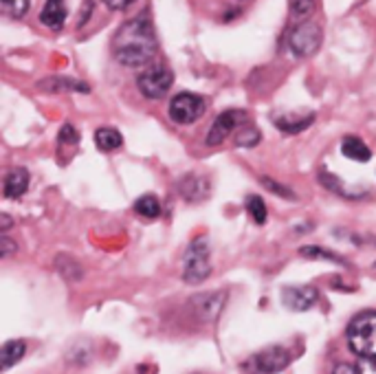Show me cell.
<instances>
[{
  "label": "cell",
  "mask_w": 376,
  "mask_h": 374,
  "mask_svg": "<svg viewBox=\"0 0 376 374\" xmlns=\"http://www.w3.org/2000/svg\"><path fill=\"white\" fill-rule=\"evenodd\" d=\"M159 42L152 20L148 16H137L123 22L112 37V56L128 69L146 67L157 58Z\"/></svg>",
  "instance_id": "6da1fadb"
},
{
  "label": "cell",
  "mask_w": 376,
  "mask_h": 374,
  "mask_svg": "<svg viewBox=\"0 0 376 374\" xmlns=\"http://www.w3.org/2000/svg\"><path fill=\"white\" fill-rule=\"evenodd\" d=\"M345 337L359 359H376V311L359 313L350 321Z\"/></svg>",
  "instance_id": "7a4b0ae2"
},
{
  "label": "cell",
  "mask_w": 376,
  "mask_h": 374,
  "mask_svg": "<svg viewBox=\"0 0 376 374\" xmlns=\"http://www.w3.org/2000/svg\"><path fill=\"white\" fill-rule=\"evenodd\" d=\"M323 40V31L317 22L313 20H306L300 22L297 27L289 33V49L295 58L306 60L310 56H315Z\"/></svg>",
  "instance_id": "3957f363"
},
{
  "label": "cell",
  "mask_w": 376,
  "mask_h": 374,
  "mask_svg": "<svg viewBox=\"0 0 376 374\" xmlns=\"http://www.w3.org/2000/svg\"><path fill=\"white\" fill-rule=\"evenodd\" d=\"M212 273V260H210V244L205 238L194 240L183 257V278L189 284L207 280Z\"/></svg>",
  "instance_id": "277c9868"
},
{
  "label": "cell",
  "mask_w": 376,
  "mask_h": 374,
  "mask_svg": "<svg viewBox=\"0 0 376 374\" xmlns=\"http://www.w3.org/2000/svg\"><path fill=\"white\" fill-rule=\"evenodd\" d=\"M172 82H174V73L165 64H150L137 77V86L141 90V95L148 99L165 97L167 90L172 88Z\"/></svg>",
  "instance_id": "5b68a950"
},
{
  "label": "cell",
  "mask_w": 376,
  "mask_h": 374,
  "mask_svg": "<svg viewBox=\"0 0 376 374\" xmlns=\"http://www.w3.org/2000/svg\"><path fill=\"white\" fill-rule=\"evenodd\" d=\"M291 364V352L282 346H268L246 361L249 374H277Z\"/></svg>",
  "instance_id": "8992f818"
},
{
  "label": "cell",
  "mask_w": 376,
  "mask_h": 374,
  "mask_svg": "<svg viewBox=\"0 0 376 374\" xmlns=\"http://www.w3.org/2000/svg\"><path fill=\"white\" fill-rule=\"evenodd\" d=\"M205 99L196 93H178L172 97L170 101V119L174 124H180V126H189L194 121H198L203 114H205Z\"/></svg>",
  "instance_id": "52a82bcc"
},
{
  "label": "cell",
  "mask_w": 376,
  "mask_h": 374,
  "mask_svg": "<svg viewBox=\"0 0 376 374\" xmlns=\"http://www.w3.org/2000/svg\"><path fill=\"white\" fill-rule=\"evenodd\" d=\"M244 121H246V112L244 110L233 108V110L220 112L216 117V121H214V126H212V130L207 133V146H220Z\"/></svg>",
  "instance_id": "ba28073f"
},
{
  "label": "cell",
  "mask_w": 376,
  "mask_h": 374,
  "mask_svg": "<svg viewBox=\"0 0 376 374\" xmlns=\"http://www.w3.org/2000/svg\"><path fill=\"white\" fill-rule=\"evenodd\" d=\"M319 293L313 287H287L282 289V302L291 311L304 313L308 308H313L317 304Z\"/></svg>",
  "instance_id": "9c48e42d"
},
{
  "label": "cell",
  "mask_w": 376,
  "mask_h": 374,
  "mask_svg": "<svg viewBox=\"0 0 376 374\" xmlns=\"http://www.w3.org/2000/svg\"><path fill=\"white\" fill-rule=\"evenodd\" d=\"M67 16H69V9L64 0H46L40 11V22L49 29L60 31L64 27V22H67Z\"/></svg>",
  "instance_id": "30bf717a"
},
{
  "label": "cell",
  "mask_w": 376,
  "mask_h": 374,
  "mask_svg": "<svg viewBox=\"0 0 376 374\" xmlns=\"http://www.w3.org/2000/svg\"><path fill=\"white\" fill-rule=\"evenodd\" d=\"M29 187V172L24 167L11 170L5 178V196L7 198H20Z\"/></svg>",
  "instance_id": "8fae6325"
},
{
  "label": "cell",
  "mask_w": 376,
  "mask_h": 374,
  "mask_svg": "<svg viewBox=\"0 0 376 374\" xmlns=\"http://www.w3.org/2000/svg\"><path fill=\"white\" fill-rule=\"evenodd\" d=\"M189 302H191L194 308H198L200 317L205 321H210V319H214L218 315L220 306H223V295H220V293H207V302H203V293H200V295H196V298H191Z\"/></svg>",
  "instance_id": "7c38bea8"
},
{
  "label": "cell",
  "mask_w": 376,
  "mask_h": 374,
  "mask_svg": "<svg viewBox=\"0 0 376 374\" xmlns=\"http://www.w3.org/2000/svg\"><path fill=\"white\" fill-rule=\"evenodd\" d=\"M341 152H343L345 159H352L357 163H366L372 157V150L363 144L359 137H345L343 144H341Z\"/></svg>",
  "instance_id": "4fadbf2b"
},
{
  "label": "cell",
  "mask_w": 376,
  "mask_h": 374,
  "mask_svg": "<svg viewBox=\"0 0 376 374\" xmlns=\"http://www.w3.org/2000/svg\"><path fill=\"white\" fill-rule=\"evenodd\" d=\"M315 114H306V117H297V114H282V117H275V126L280 128L282 133H289V135H295V133H302L306 128L313 124Z\"/></svg>",
  "instance_id": "5bb4252c"
},
{
  "label": "cell",
  "mask_w": 376,
  "mask_h": 374,
  "mask_svg": "<svg viewBox=\"0 0 376 374\" xmlns=\"http://www.w3.org/2000/svg\"><path fill=\"white\" fill-rule=\"evenodd\" d=\"M27 352V343L22 339H11L3 346V350H0V361H3V370H9L11 366H16L18 361L24 357Z\"/></svg>",
  "instance_id": "9a60e30c"
},
{
  "label": "cell",
  "mask_w": 376,
  "mask_h": 374,
  "mask_svg": "<svg viewBox=\"0 0 376 374\" xmlns=\"http://www.w3.org/2000/svg\"><path fill=\"white\" fill-rule=\"evenodd\" d=\"M95 144H97V148L103 150V152H112V150H117V148H121L123 137H121L119 130H117V128L106 126V128H99V130L95 133Z\"/></svg>",
  "instance_id": "2e32d148"
},
{
  "label": "cell",
  "mask_w": 376,
  "mask_h": 374,
  "mask_svg": "<svg viewBox=\"0 0 376 374\" xmlns=\"http://www.w3.org/2000/svg\"><path fill=\"white\" fill-rule=\"evenodd\" d=\"M42 90H51V93H58V90H80V93H88L90 86L77 82V80H69V77H49V80H42L40 84Z\"/></svg>",
  "instance_id": "e0dca14e"
},
{
  "label": "cell",
  "mask_w": 376,
  "mask_h": 374,
  "mask_svg": "<svg viewBox=\"0 0 376 374\" xmlns=\"http://www.w3.org/2000/svg\"><path fill=\"white\" fill-rule=\"evenodd\" d=\"M180 192H183V196L187 201H200L207 196L210 185H207V180L200 176H187L183 183H180Z\"/></svg>",
  "instance_id": "ac0fdd59"
},
{
  "label": "cell",
  "mask_w": 376,
  "mask_h": 374,
  "mask_svg": "<svg viewBox=\"0 0 376 374\" xmlns=\"http://www.w3.org/2000/svg\"><path fill=\"white\" fill-rule=\"evenodd\" d=\"M135 212L139 216H144V218H157V216H161V203H159L157 196L144 194L135 203Z\"/></svg>",
  "instance_id": "d6986e66"
},
{
  "label": "cell",
  "mask_w": 376,
  "mask_h": 374,
  "mask_svg": "<svg viewBox=\"0 0 376 374\" xmlns=\"http://www.w3.org/2000/svg\"><path fill=\"white\" fill-rule=\"evenodd\" d=\"M289 7H291V16L300 22H306L310 16L315 14L317 9V0H289Z\"/></svg>",
  "instance_id": "ffe728a7"
},
{
  "label": "cell",
  "mask_w": 376,
  "mask_h": 374,
  "mask_svg": "<svg viewBox=\"0 0 376 374\" xmlns=\"http://www.w3.org/2000/svg\"><path fill=\"white\" fill-rule=\"evenodd\" d=\"M246 210H249L251 218L257 223V225H264L266 223V205L260 196L251 194L249 198H246Z\"/></svg>",
  "instance_id": "44dd1931"
},
{
  "label": "cell",
  "mask_w": 376,
  "mask_h": 374,
  "mask_svg": "<svg viewBox=\"0 0 376 374\" xmlns=\"http://www.w3.org/2000/svg\"><path fill=\"white\" fill-rule=\"evenodd\" d=\"M236 144L240 148H253V146H257V144H260V130L253 128V126H244L242 130L236 135Z\"/></svg>",
  "instance_id": "7402d4cb"
},
{
  "label": "cell",
  "mask_w": 376,
  "mask_h": 374,
  "mask_svg": "<svg viewBox=\"0 0 376 374\" xmlns=\"http://www.w3.org/2000/svg\"><path fill=\"white\" fill-rule=\"evenodd\" d=\"M300 253H302L304 257H313V260H332V262H341V264H345L339 255L326 251L323 247H304Z\"/></svg>",
  "instance_id": "603a6c76"
},
{
  "label": "cell",
  "mask_w": 376,
  "mask_h": 374,
  "mask_svg": "<svg viewBox=\"0 0 376 374\" xmlns=\"http://www.w3.org/2000/svg\"><path fill=\"white\" fill-rule=\"evenodd\" d=\"M58 144L60 146H77L80 144V133H77V128L71 124H64L60 135H58Z\"/></svg>",
  "instance_id": "cb8c5ba5"
},
{
  "label": "cell",
  "mask_w": 376,
  "mask_h": 374,
  "mask_svg": "<svg viewBox=\"0 0 376 374\" xmlns=\"http://www.w3.org/2000/svg\"><path fill=\"white\" fill-rule=\"evenodd\" d=\"M3 5L14 18H22L29 11V0H3Z\"/></svg>",
  "instance_id": "d4e9b609"
},
{
  "label": "cell",
  "mask_w": 376,
  "mask_h": 374,
  "mask_svg": "<svg viewBox=\"0 0 376 374\" xmlns=\"http://www.w3.org/2000/svg\"><path fill=\"white\" fill-rule=\"evenodd\" d=\"M262 185L268 187L271 192H275V194L284 196V198H289V201H295V194L289 189V187H284V185H277L273 178H268V176H262Z\"/></svg>",
  "instance_id": "484cf974"
},
{
  "label": "cell",
  "mask_w": 376,
  "mask_h": 374,
  "mask_svg": "<svg viewBox=\"0 0 376 374\" xmlns=\"http://www.w3.org/2000/svg\"><path fill=\"white\" fill-rule=\"evenodd\" d=\"M135 3L137 0H103V5L112 11H126V9H130Z\"/></svg>",
  "instance_id": "4316f807"
},
{
  "label": "cell",
  "mask_w": 376,
  "mask_h": 374,
  "mask_svg": "<svg viewBox=\"0 0 376 374\" xmlns=\"http://www.w3.org/2000/svg\"><path fill=\"white\" fill-rule=\"evenodd\" d=\"M359 374H376V359H361Z\"/></svg>",
  "instance_id": "83f0119b"
},
{
  "label": "cell",
  "mask_w": 376,
  "mask_h": 374,
  "mask_svg": "<svg viewBox=\"0 0 376 374\" xmlns=\"http://www.w3.org/2000/svg\"><path fill=\"white\" fill-rule=\"evenodd\" d=\"M0 244H3V257H7V255H11L16 249H18V244L14 242V240H9L7 236H3V240H0Z\"/></svg>",
  "instance_id": "f1b7e54d"
},
{
  "label": "cell",
  "mask_w": 376,
  "mask_h": 374,
  "mask_svg": "<svg viewBox=\"0 0 376 374\" xmlns=\"http://www.w3.org/2000/svg\"><path fill=\"white\" fill-rule=\"evenodd\" d=\"M332 374H359V370L350 364H339V366H334Z\"/></svg>",
  "instance_id": "f546056e"
},
{
  "label": "cell",
  "mask_w": 376,
  "mask_h": 374,
  "mask_svg": "<svg viewBox=\"0 0 376 374\" xmlns=\"http://www.w3.org/2000/svg\"><path fill=\"white\" fill-rule=\"evenodd\" d=\"M0 221H3V227H0V231H7L11 227V218L7 214H0Z\"/></svg>",
  "instance_id": "4dcf8cb0"
}]
</instances>
